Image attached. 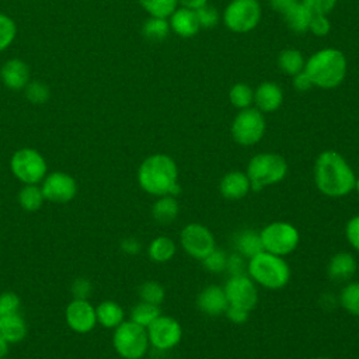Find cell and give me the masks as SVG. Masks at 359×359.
<instances>
[{
    "instance_id": "3957f363",
    "label": "cell",
    "mask_w": 359,
    "mask_h": 359,
    "mask_svg": "<svg viewBox=\"0 0 359 359\" xmlns=\"http://www.w3.org/2000/svg\"><path fill=\"white\" fill-rule=\"evenodd\" d=\"M346 57L335 48H324L313 53L306 60L304 72L310 77L314 87L324 90L338 87L346 76Z\"/></svg>"
},
{
    "instance_id": "4316f807",
    "label": "cell",
    "mask_w": 359,
    "mask_h": 359,
    "mask_svg": "<svg viewBox=\"0 0 359 359\" xmlns=\"http://www.w3.org/2000/svg\"><path fill=\"white\" fill-rule=\"evenodd\" d=\"M175 251H177V247H175L174 240L167 236H158V237L153 238L147 248L150 259H153L154 262H158V264L170 261L174 257Z\"/></svg>"
},
{
    "instance_id": "e575fe53",
    "label": "cell",
    "mask_w": 359,
    "mask_h": 359,
    "mask_svg": "<svg viewBox=\"0 0 359 359\" xmlns=\"http://www.w3.org/2000/svg\"><path fill=\"white\" fill-rule=\"evenodd\" d=\"M22 91L25 94V98L34 105L45 104L50 97V90L48 84L39 80H29V83L25 86Z\"/></svg>"
},
{
    "instance_id": "cb8c5ba5",
    "label": "cell",
    "mask_w": 359,
    "mask_h": 359,
    "mask_svg": "<svg viewBox=\"0 0 359 359\" xmlns=\"http://www.w3.org/2000/svg\"><path fill=\"white\" fill-rule=\"evenodd\" d=\"M311 11L302 3L297 1L293 7H290L285 14V22L286 25L294 32V34H304L309 31V24L311 18Z\"/></svg>"
},
{
    "instance_id": "11a10c76",
    "label": "cell",
    "mask_w": 359,
    "mask_h": 359,
    "mask_svg": "<svg viewBox=\"0 0 359 359\" xmlns=\"http://www.w3.org/2000/svg\"><path fill=\"white\" fill-rule=\"evenodd\" d=\"M1 359H4V358H1Z\"/></svg>"
},
{
    "instance_id": "681fc988",
    "label": "cell",
    "mask_w": 359,
    "mask_h": 359,
    "mask_svg": "<svg viewBox=\"0 0 359 359\" xmlns=\"http://www.w3.org/2000/svg\"><path fill=\"white\" fill-rule=\"evenodd\" d=\"M297 1H299V0H268L269 7H271L273 11H276V13H279V14H282V15H283L290 7H293Z\"/></svg>"
},
{
    "instance_id": "836d02e7",
    "label": "cell",
    "mask_w": 359,
    "mask_h": 359,
    "mask_svg": "<svg viewBox=\"0 0 359 359\" xmlns=\"http://www.w3.org/2000/svg\"><path fill=\"white\" fill-rule=\"evenodd\" d=\"M229 98L236 108L245 109L254 101V91L245 83H236L229 91Z\"/></svg>"
},
{
    "instance_id": "c3c4849f",
    "label": "cell",
    "mask_w": 359,
    "mask_h": 359,
    "mask_svg": "<svg viewBox=\"0 0 359 359\" xmlns=\"http://www.w3.org/2000/svg\"><path fill=\"white\" fill-rule=\"evenodd\" d=\"M121 248L123 252L126 254H130V255H136L140 252V248H142V244L139 243V240H136L135 237H128V238H123L121 241Z\"/></svg>"
},
{
    "instance_id": "d4e9b609",
    "label": "cell",
    "mask_w": 359,
    "mask_h": 359,
    "mask_svg": "<svg viewBox=\"0 0 359 359\" xmlns=\"http://www.w3.org/2000/svg\"><path fill=\"white\" fill-rule=\"evenodd\" d=\"M234 247H236V252L241 254L244 258H248V259L264 250L259 233L252 231L250 229L243 230L236 236Z\"/></svg>"
},
{
    "instance_id": "f1b7e54d",
    "label": "cell",
    "mask_w": 359,
    "mask_h": 359,
    "mask_svg": "<svg viewBox=\"0 0 359 359\" xmlns=\"http://www.w3.org/2000/svg\"><path fill=\"white\" fill-rule=\"evenodd\" d=\"M171 28L167 18L149 17L142 25V35L149 41H163L168 36Z\"/></svg>"
},
{
    "instance_id": "4fadbf2b",
    "label": "cell",
    "mask_w": 359,
    "mask_h": 359,
    "mask_svg": "<svg viewBox=\"0 0 359 359\" xmlns=\"http://www.w3.org/2000/svg\"><path fill=\"white\" fill-rule=\"evenodd\" d=\"M149 344L156 349L168 351L177 346L182 338L181 324L170 316L160 314L147 328Z\"/></svg>"
},
{
    "instance_id": "8fae6325",
    "label": "cell",
    "mask_w": 359,
    "mask_h": 359,
    "mask_svg": "<svg viewBox=\"0 0 359 359\" xmlns=\"http://www.w3.org/2000/svg\"><path fill=\"white\" fill-rule=\"evenodd\" d=\"M180 244L182 250L195 259H203L215 248V236L201 223H189L180 233Z\"/></svg>"
},
{
    "instance_id": "d590c367",
    "label": "cell",
    "mask_w": 359,
    "mask_h": 359,
    "mask_svg": "<svg viewBox=\"0 0 359 359\" xmlns=\"http://www.w3.org/2000/svg\"><path fill=\"white\" fill-rule=\"evenodd\" d=\"M17 36V25L15 21L4 14L0 13V53L8 49Z\"/></svg>"
},
{
    "instance_id": "9a60e30c",
    "label": "cell",
    "mask_w": 359,
    "mask_h": 359,
    "mask_svg": "<svg viewBox=\"0 0 359 359\" xmlns=\"http://www.w3.org/2000/svg\"><path fill=\"white\" fill-rule=\"evenodd\" d=\"M66 321L73 331L86 334L97 323L95 309L86 299H74L66 309Z\"/></svg>"
},
{
    "instance_id": "ba28073f",
    "label": "cell",
    "mask_w": 359,
    "mask_h": 359,
    "mask_svg": "<svg viewBox=\"0 0 359 359\" xmlns=\"http://www.w3.org/2000/svg\"><path fill=\"white\" fill-rule=\"evenodd\" d=\"M266 122L264 114L257 108L240 109L231 122V136L241 146L257 144L265 135Z\"/></svg>"
},
{
    "instance_id": "603a6c76",
    "label": "cell",
    "mask_w": 359,
    "mask_h": 359,
    "mask_svg": "<svg viewBox=\"0 0 359 359\" xmlns=\"http://www.w3.org/2000/svg\"><path fill=\"white\" fill-rule=\"evenodd\" d=\"M180 212V205L172 195L158 196V199L151 206V216L160 224L172 223Z\"/></svg>"
},
{
    "instance_id": "44dd1931",
    "label": "cell",
    "mask_w": 359,
    "mask_h": 359,
    "mask_svg": "<svg viewBox=\"0 0 359 359\" xmlns=\"http://www.w3.org/2000/svg\"><path fill=\"white\" fill-rule=\"evenodd\" d=\"M356 272V259L351 252L339 251L334 254L327 265V273L330 279L335 282L348 280Z\"/></svg>"
},
{
    "instance_id": "52a82bcc",
    "label": "cell",
    "mask_w": 359,
    "mask_h": 359,
    "mask_svg": "<svg viewBox=\"0 0 359 359\" xmlns=\"http://www.w3.org/2000/svg\"><path fill=\"white\" fill-rule=\"evenodd\" d=\"M259 237L264 251L279 257L292 254L300 243L299 230L293 224L280 220L266 224L259 231Z\"/></svg>"
},
{
    "instance_id": "ffe728a7",
    "label": "cell",
    "mask_w": 359,
    "mask_h": 359,
    "mask_svg": "<svg viewBox=\"0 0 359 359\" xmlns=\"http://www.w3.org/2000/svg\"><path fill=\"white\" fill-rule=\"evenodd\" d=\"M170 28L181 38H191L199 31V22L195 10L180 7L170 15Z\"/></svg>"
},
{
    "instance_id": "d6986e66",
    "label": "cell",
    "mask_w": 359,
    "mask_h": 359,
    "mask_svg": "<svg viewBox=\"0 0 359 359\" xmlns=\"http://www.w3.org/2000/svg\"><path fill=\"white\" fill-rule=\"evenodd\" d=\"M254 102L262 114L279 109L283 102V91L273 81H264L254 90Z\"/></svg>"
},
{
    "instance_id": "f35d334b",
    "label": "cell",
    "mask_w": 359,
    "mask_h": 359,
    "mask_svg": "<svg viewBox=\"0 0 359 359\" xmlns=\"http://www.w3.org/2000/svg\"><path fill=\"white\" fill-rule=\"evenodd\" d=\"M195 14H196V18H198V22H199L201 28H213V27L217 25L219 18H220L217 8L208 4V3L205 6L196 8Z\"/></svg>"
},
{
    "instance_id": "ac0fdd59",
    "label": "cell",
    "mask_w": 359,
    "mask_h": 359,
    "mask_svg": "<svg viewBox=\"0 0 359 359\" xmlns=\"http://www.w3.org/2000/svg\"><path fill=\"white\" fill-rule=\"evenodd\" d=\"M219 191L226 199H243L251 191V182L245 172L238 170L229 171L222 177L219 182Z\"/></svg>"
},
{
    "instance_id": "9c48e42d",
    "label": "cell",
    "mask_w": 359,
    "mask_h": 359,
    "mask_svg": "<svg viewBox=\"0 0 359 359\" xmlns=\"http://www.w3.org/2000/svg\"><path fill=\"white\" fill-rule=\"evenodd\" d=\"M261 14L258 0H231L223 11V22L230 31L245 34L258 25Z\"/></svg>"
},
{
    "instance_id": "e0dca14e",
    "label": "cell",
    "mask_w": 359,
    "mask_h": 359,
    "mask_svg": "<svg viewBox=\"0 0 359 359\" xmlns=\"http://www.w3.org/2000/svg\"><path fill=\"white\" fill-rule=\"evenodd\" d=\"M196 304L202 313L212 317L224 314L226 309L229 307L224 289L219 285L205 286L196 297Z\"/></svg>"
},
{
    "instance_id": "816d5d0a",
    "label": "cell",
    "mask_w": 359,
    "mask_h": 359,
    "mask_svg": "<svg viewBox=\"0 0 359 359\" xmlns=\"http://www.w3.org/2000/svg\"><path fill=\"white\" fill-rule=\"evenodd\" d=\"M8 352V342L0 335V359L4 358Z\"/></svg>"
},
{
    "instance_id": "7dc6e473",
    "label": "cell",
    "mask_w": 359,
    "mask_h": 359,
    "mask_svg": "<svg viewBox=\"0 0 359 359\" xmlns=\"http://www.w3.org/2000/svg\"><path fill=\"white\" fill-rule=\"evenodd\" d=\"M292 84H293V88L300 91V93H304V91L310 90L311 87H314L311 80H310V77L307 76V73L304 70H302L297 74L292 76Z\"/></svg>"
},
{
    "instance_id": "bcb514c9",
    "label": "cell",
    "mask_w": 359,
    "mask_h": 359,
    "mask_svg": "<svg viewBox=\"0 0 359 359\" xmlns=\"http://www.w3.org/2000/svg\"><path fill=\"white\" fill-rule=\"evenodd\" d=\"M224 314H226V317H227L233 324H244V323L248 320L250 311L229 304V307L226 309Z\"/></svg>"
},
{
    "instance_id": "83f0119b",
    "label": "cell",
    "mask_w": 359,
    "mask_h": 359,
    "mask_svg": "<svg viewBox=\"0 0 359 359\" xmlns=\"http://www.w3.org/2000/svg\"><path fill=\"white\" fill-rule=\"evenodd\" d=\"M304 65H306L304 56L297 49H292V48L283 49L278 55V66H279V69L283 73L289 74V76H294L299 72L304 70Z\"/></svg>"
},
{
    "instance_id": "6da1fadb",
    "label": "cell",
    "mask_w": 359,
    "mask_h": 359,
    "mask_svg": "<svg viewBox=\"0 0 359 359\" xmlns=\"http://www.w3.org/2000/svg\"><path fill=\"white\" fill-rule=\"evenodd\" d=\"M313 172L317 189L325 196L344 198L355 189V171L335 150L321 151L316 158Z\"/></svg>"
},
{
    "instance_id": "277c9868",
    "label": "cell",
    "mask_w": 359,
    "mask_h": 359,
    "mask_svg": "<svg viewBox=\"0 0 359 359\" xmlns=\"http://www.w3.org/2000/svg\"><path fill=\"white\" fill-rule=\"evenodd\" d=\"M247 275L269 290L283 289L290 279V268L283 257L261 251L247 262Z\"/></svg>"
},
{
    "instance_id": "f546056e",
    "label": "cell",
    "mask_w": 359,
    "mask_h": 359,
    "mask_svg": "<svg viewBox=\"0 0 359 359\" xmlns=\"http://www.w3.org/2000/svg\"><path fill=\"white\" fill-rule=\"evenodd\" d=\"M45 201L42 189L35 184H27L18 194V202L22 209L28 212L38 210Z\"/></svg>"
},
{
    "instance_id": "8992f818",
    "label": "cell",
    "mask_w": 359,
    "mask_h": 359,
    "mask_svg": "<svg viewBox=\"0 0 359 359\" xmlns=\"http://www.w3.org/2000/svg\"><path fill=\"white\" fill-rule=\"evenodd\" d=\"M114 348L123 359H140L149 348V337L144 327L130 321L121 323L114 332Z\"/></svg>"
},
{
    "instance_id": "4dcf8cb0",
    "label": "cell",
    "mask_w": 359,
    "mask_h": 359,
    "mask_svg": "<svg viewBox=\"0 0 359 359\" xmlns=\"http://www.w3.org/2000/svg\"><path fill=\"white\" fill-rule=\"evenodd\" d=\"M139 4L150 17L161 18H168L178 8V0H139Z\"/></svg>"
},
{
    "instance_id": "d6a6232c",
    "label": "cell",
    "mask_w": 359,
    "mask_h": 359,
    "mask_svg": "<svg viewBox=\"0 0 359 359\" xmlns=\"http://www.w3.org/2000/svg\"><path fill=\"white\" fill-rule=\"evenodd\" d=\"M339 303L345 311L359 317V282H349L342 287Z\"/></svg>"
},
{
    "instance_id": "f5cc1de1",
    "label": "cell",
    "mask_w": 359,
    "mask_h": 359,
    "mask_svg": "<svg viewBox=\"0 0 359 359\" xmlns=\"http://www.w3.org/2000/svg\"><path fill=\"white\" fill-rule=\"evenodd\" d=\"M355 191L359 194V177H356V181H355Z\"/></svg>"
},
{
    "instance_id": "ab89813d",
    "label": "cell",
    "mask_w": 359,
    "mask_h": 359,
    "mask_svg": "<svg viewBox=\"0 0 359 359\" xmlns=\"http://www.w3.org/2000/svg\"><path fill=\"white\" fill-rule=\"evenodd\" d=\"M309 31L316 36H325L331 31V22L328 20V14H311Z\"/></svg>"
},
{
    "instance_id": "484cf974",
    "label": "cell",
    "mask_w": 359,
    "mask_h": 359,
    "mask_svg": "<svg viewBox=\"0 0 359 359\" xmlns=\"http://www.w3.org/2000/svg\"><path fill=\"white\" fill-rule=\"evenodd\" d=\"M95 316L97 321L107 328H116L121 323H123V309L112 300L102 302L95 309Z\"/></svg>"
},
{
    "instance_id": "7a4b0ae2",
    "label": "cell",
    "mask_w": 359,
    "mask_h": 359,
    "mask_svg": "<svg viewBox=\"0 0 359 359\" xmlns=\"http://www.w3.org/2000/svg\"><path fill=\"white\" fill-rule=\"evenodd\" d=\"M137 182L144 192L154 196H177L181 191L177 164L163 153L151 154L142 161L137 170Z\"/></svg>"
},
{
    "instance_id": "8d00e7d4",
    "label": "cell",
    "mask_w": 359,
    "mask_h": 359,
    "mask_svg": "<svg viewBox=\"0 0 359 359\" xmlns=\"http://www.w3.org/2000/svg\"><path fill=\"white\" fill-rule=\"evenodd\" d=\"M139 296H140L142 302L160 306L164 300L165 292H164V287L161 283H158L156 280H147L140 285Z\"/></svg>"
},
{
    "instance_id": "f6af8a7d",
    "label": "cell",
    "mask_w": 359,
    "mask_h": 359,
    "mask_svg": "<svg viewBox=\"0 0 359 359\" xmlns=\"http://www.w3.org/2000/svg\"><path fill=\"white\" fill-rule=\"evenodd\" d=\"M72 293L74 296V299H86L88 297V294L91 293V283L90 280L84 279V278H79L73 282L72 285Z\"/></svg>"
},
{
    "instance_id": "5b68a950",
    "label": "cell",
    "mask_w": 359,
    "mask_h": 359,
    "mask_svg": "<svg viewBox=\"0 0 359 359\" xmlns=\"http://www.w3.org/2000/svg\"><path fill=\"white\" fill-rule=\"evenodd\" d=\"M245 174L250 178L251 189L259 191L280 182L287 174V163L276 153H259L248 161Z\"/></svg>"
},
{
    "instance_id": "5bb4252c",
    "label": "cell",
    "mask_w": 359,
    "mask_h": 359,
    "mask_svg": "<svg viewBox=\"0 0 359 359\" xmlns=\"http://www.w3.org/2000/svg\"><path fill=\"white\" fill-rule=\"evenodd\" d=\"M41 189L48 201L69 202L76 196L77 184L72 175L63 171H55L45 177Z\"/></svg>"
},
{
    "instance_id": "30bf717a",
    "label": "cell",
    "mask_w": 359,
    "mask_h": 359,
    "mask_svg": "<svg viewBox=\"0 0 359 359\" xmlns=\"http://www.w3.org/2000/svg\"><path fill=\"white\" fill-rule=\"evenodd\" d=\"M13 174L24 184H36L45 178L46 163L43 156L31 147L17 150L10 161Z\"/></svg>"
},
{
    "instance_id": "ee69618b",
    "label": "cell",
    "mask_w": 359,
    "mask_h": 359,
    "mask_svg": "<svg viewBox=\"0 0 359 359\" xmlns=\"http://www.w3.org/2000/svg\"><path fill=\"white\" fill-rule=\"evenodd\" d=\"M226 271L230 272V275H240L247 271V264L244 262V257L238 252H233L227 255V265Z\"/></svg>"
},
{
    "instance_id": "7c38bea8",
    "label": "cell",
    "mask_w": 359,
    "mask_h": 359,
    "mask_svg": "<svg viewBox=\"0 0 359 359\" xmlns=\"http://www.w3.org/2000/svg\"><path fill=\"white\" fill-rule=\"evenodd\" d=\"M223 289L230 306H236L248 311L257 306L258 290L255 282L248 275H230Z\"/></svg>"
},
{
    "instance_id": "7bdbcfd3",
    "label": "cell",
    "mask_w": 359,
    "mask_h": 359,
    "mask_svg": "<svg viewBox=\"0 0 359 359\" xmlns=\"http://www.w3.org/2000/svg\"><path fill=\"white\" fill-rule=\"evenodd\" d=\"M311 13L330 14L338 0H300Z\"/></svg>"
},
{
    "instance_id": "2e32d148",
    "label": "cell",
    "mask_w": 359,
    "mask_h": 359,
    "mask_svg": "<svg viewBox=\"0 0 359 359\" xmlns=\"http://www.w3.org/2000/svg\"><path fill=\"white\" fill-rule=\"evenodd\" d=\"M0 80L8 90L21 91L31 80L29 66L22 59H8L0 69Z\"/></svg>"
},
{
    "instance_id": "74e56055",
    "label": "cell",
    "mask_w": 359,
    "mask_h": 359,
    "mask_svg": "<svg viewBox=\"0 0 359 359\" xmlns=\"http://www.w3.org/2000/svg\"><path fill=\"white\" fill-rule=\"evenodd\" d=\"M203 268L209 272L217 273V272H223L226 271V265H227V254L220 250V248H215L209 255H206L202 259Z\"/></svg>"
},
{
    "instance_id": "7402d4cb",
    "label": "cell",
    "mask_w": 359,
    "mask_h": 359,
    "mask_svg": "<svg viewBox=\"0 0 359 359\" xmlns=\"http://www.w3.org/2000/svg\"><path fill=\"white\" fill-rule=\"evenodd\" d=\"M0 335L8 344H17L27 335V325L18 313L0 317Z\"/></svg>"
},
{
    "instance_id": "1f68e13d",
    "label": "cell",
    "mask_w": 359,
    "mask_h": 359,
    "mask_svg": "<svg viewBox=\"0 0 359 359\" xmlns=\"http://www.w3.org/2000/svg\"><path fill=\"white\" fill-rule=\"evenodd\" d=\"M161 314L160 307L151 303L140 302L130 311V320L144 328H147Z\"/></svg>"
},
{
    "instance_id": "60d3db41",
    "label": "cell",
    "mask_w": 359,
    "mask_h": 359,
    "mask_svg": "<svg viewBox=\"0 0 359 359\" xmlns=\"http://www.w3.org/2000/svg\"><path fill=\"white\" fill-rule=\"evenodd\" d=\"M20 297L13 292H4L0 294V317L18 313Z\"/></svg>"
},
{
    "instance_id": "b9f144b4",
    "label": "cell",
    "mask_w": 359,
    "mask_h": 359,
    "mask_svg": "<svg viewBox=\"0 0 359 359\" xmlns=\"http://www.w3.org/2000/svg\"><path fill=\"white\" fill-rule=\"evenodd\" d=\"M345 237L349 243V245L359 251V215L352 216L345 226Z\"/></svg>"
},
{
    "instance_id": "db71d44e",
    "label": "cell",
    "mask_w": 359,
    "mask_h": 359,
    "mask_svg": "<svg viewBox=\"0 0 359 359\" xmlns=\"http://www.w3.org/2000/svg\"><path fill=\"white\" fill-rule=\"evenodd\" d=\"M314 359H328V358H323V356H318V358H314Z\"/></svg>"
},
{
    "instance_id": "f907efd6",
    "label": "cell",
    "mask_w": 359,
    "mask_h": 359,
    "mask_svg": "<svg viewBox=\"0 0 359 359\" xmlns=\"http://www.w3.org/2000/svg\"><path fill=\"white\" fill-rule=\"evenodd\" d=\"M206 3H208V0H178V4H181V7L191 8V10H196L202 6H205Z\"/></svg>"
}]
</instances>
